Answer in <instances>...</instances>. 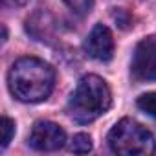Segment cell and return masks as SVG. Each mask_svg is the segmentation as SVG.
Returning a JSON list of instances; mask_svg holds the SVG:
<instances>
[{"label":"cell","instance_id":"obj_1","mask_svg":"<svg viewBox=\"0 0 156 156\" xmlns=\"http://www.w3.org/2000/svg\"><path fill=\"white\" fill-rule=\"evenodd\" d=\"M55 85V70L37 57H22L8 73V87L22 103H41L50 98Z\"/></svg>","mask_w":156,"mask_h":156},{"label":"cell","instance_id":"obj_2","mask_svg":"<svg viewBox=\"0 0 156 156\" xmlns=\"http://www.w3.org/2000/svg\"><path fill=\"white\" fill-rule=\"evenodd\" d=\"M112 105V94L105 79H101L99 75L88 73L81 77V81L77 83L73 94L70 96L68 101V116L81 123H92L99 116H103Z\"/></svg>","mask_w":156,"mask_h":156},{"label":"cell","instance_id":"obj_3","mask_svg":"<svg viewBox=\"0 0 156 156\" xmlns=\"http://www.w3.org/2000/svg\"><path fill=\"white\" fill-rule=\"evenodd\" d=\"M112 152L121 156H149L156 152L154 136L138 121L130 118L119 119L107 136Z\"/></svg>","mask_w":156,"mask_h":156},{"label":"cell","instance_id":"obj_4","mask_svg":"<svg viewBox=\"0 0 156 156\" xmlns=\"http://www.w3.org/2000/svg\"><path fill=\"white\" fill-rule=\"evenodd\" d=\"M28 143L35 151L53 152V151H59L66 143V132L62 130L61 125H57L53 121L41 119L33 125V129L28 136Z\"/></svg>","mask_w":156,"mask_h":156},{"label":"cell","instance_id":"obj_5","mask_svg":"<svg viewBox=\"0 0 156 156\" xmlns=\"http://www.w3.org/2000/svg\"><path fill=\"white\" fill-rule=\"evenodd\" d=\"M130 73L136 81L156 79V37H147L138 42L130 62Z\"/></svg>","mask_w":156,"mask_h":156},{"label":"cell","instance_id":"obj_6","mask_svg":"<svg viewBox=\"0 0 156 156\" xmlns=\"http://www.w3.org/2000/svg\"><path fill=\"white\" fill-rule=\"evenodd\" d=\"M83 50L88 57L107 62L114 55V37L110 30L103 24H96L83 42Z\"/></svg>","mask_w":156,"mask_h":156},{"label":"cell","instance_id":"obj_7","mask_svg":"<svg viewBox=\"0 0 156 156\" xmlns=\"http://www.w3.org/2000/svg\"><path fill=\"white\" fill-rule=\"evenodd\" d=\"M68 149L75 154H87V152L92 151V138L88 134H75L72 138Z\"/></svg>","mask_w":156,"mask_h":156},{"label":"cell","instance_id":"obj_8","mask_svg":"<svg viewBox=\"0 0 156 156\" xmlns=\"http://www.w3.org/2000/svg\"><path fill=\"white\" fill-rule=\"evenodd\" d=\"M138 108L145 114H149L151 118L156 119V92H147V94H141L136 101Z\"/></svg>","mask_w":156,"mask_h":156},{"label":"cell","instance_id":"obj_9","mask_svg":"<svg viewBox=\"0 0 156 156\" xmlns=\"http://www.w3.org/2000/svg\"><path fill=\"white\" fill-rule=\"evenodd\" d=\"M0 132H2L0 147L6 149V147L9 145V141L13 140V134H15V121L9 119L8 116H2V119H0Z\"/></svg>","mask_w":156,"mask_h":156},{"label":"cell","instance_id":"obj_10","mask_svg":"<svg viewBox=\"0 0 156 156\" xmlns=\"http://www.w3.org/2000/svg\"><path fill=\"white\" fill-rule=\"evenodd\" d=\"M62 2L77 15H87L90 13L92 6H94V0H62Z\"/></svg>","mask_w":156,"mask_h":156},{"label":"cell","instance_id":"obj_11","mask_svg":"<svg viewBox=\"0 0 156 156\" xmlns=\"http://www.w3.org/2000/svg\"><path fill=\"white\" fill-rule=\"evenodd\" d=\"M4 2L8 6H11V8H20V6H26L30 0H4Z\"/></svg>","mask_w":156,"mask_h":156}]
</instances>
